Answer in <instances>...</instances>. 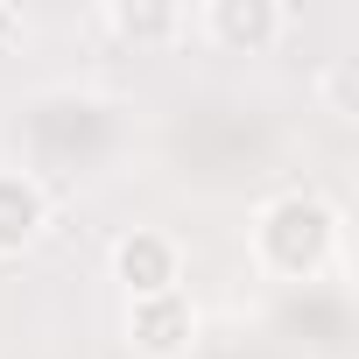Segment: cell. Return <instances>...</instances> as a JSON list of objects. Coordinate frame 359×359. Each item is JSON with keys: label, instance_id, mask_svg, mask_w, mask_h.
Returning a JSON list of instances; mask_svg holds the SVG:
<instances>
[{"label": "cell", "instance_id": "obj_7", "mask_svg": "<svg viewBox=\"0 0 359 359\" xmlns=\"http://www.w3.org/2000/svg\"><path fill=\"white\" fill-rule=\"evenodd\" d=\"M324 92H331V106H338V113H352V78H345V64L324 78Z\"/></svg>", "mask_w": 359, "mask_h": 359}, {"label": "cell", "instance_id": "obj_1", "mask_svg": "<svg viewBox=\"0 0 359 359\" xmlns=\"http://www.w3.org/2000/svg\"><path fill=\"white\" fill-rule=\"evenodd\" d=\"M338 254V205L317 191H289L275 205H261L254 219V261L282 282H310L317 268H331Z\"/></svg>", "mask_w": 359, "mask_h": 359}, {"label": "cell", "instance_id": "obj_5", "mask_svg": "<svg viewBox=\"0 0 359 359\" xmlns=\"http://www.w3.org/2000/svg\"><path fill=\"white\" fill-rule=\"evenodd\" d=\"M50 226V198L29 169H0V261L8 254H29Z\"/></svg>", "mask_w": 359, "mask_h": 359}, {"label": "cell", "instance_id": "obj_6", "mask_svg": "<svg viewBox=\"0 0 359 359\" xmlns=\"http://www.w3.org/2000/svg\"><path fill=\"white\" fill-rule=\"evenodd\" d=\"M99 22L113 36H127V43H169L176 29H184V8H169V0H113Z\"/></svg>", "mask_w": 359, "mask_h": 359}, {"label": "cell", "instance_id": "obj_3", "mask_svg": "<svg viewBox=\"0 0 359 359\" xmlns=\"http://www.w3.org/2000/svg\"><path fill=\"white\" fill-rule=\"evenodd\" d=\"M127 345H134L141 359H184V352L198 345V303H191L184 289L127 303Z\"/></svg>", "mask_w": 359, "mask_h": 359}, {"label": "cell", "instance_id": "obj_4", "mask_svg": "<svg viewBox=\"0 0 359 359\" xmlns=\"http://www.w3.org/2000/svg\"><path fill=\"white\" fill-rule=\"evenodd\" d=\"M282 29H289V15L275 0H212L205 8V36L219 50H233V57H261Z\"/></svg>", "mask_w": 359, "mask_h": 359}, {"label": "cell", "instance_id": "obj_8", "mask_svg": "<svg viewBox=\"0 0 359 359\" xmlns=\"http://www.w3.org/2000/svg\"><path fill=\"white\" fill-rule=\"evenodd\" d=\"M15 36H22V15H15V8H0V43H15Z\"/></svg>", "mask_w": 359, "mask_h": 359}, {"label": "cell", "instance_id": "obj_2", "mask_svg": "<svg viewBox=\"0 0 359 359\" xmlns=\"http://www.w3.org/2000/svg\"><path fill=\"white\" fill-rule=\"evenodd\" d=\"M113 282L127 289V303H141V296H169V289H184V254H176L169 233L134 226V233L113 240Z\"/></svg>", "mask_w": 359, "mask_h": 359}]
</instances>
